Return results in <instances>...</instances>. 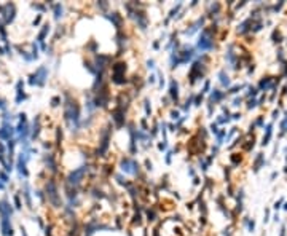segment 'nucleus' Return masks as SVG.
Wrapping results in <instances>:
<instances>
[{
    "label": "nucleus",
    "instance_id": "1",
    "mask_svg": "<svg viewBox=\"0 0 287 236\" xmlns=\"http://www.w3.org/2000/svg\"><path fill=\"white\" fill-rule=\"evenodd\" d=\"M46 78H48V69L45 67V65H42V67H38L35 72L30 75V80H29V83L30 85H37V86H43L45 85V81H46Z\"/></svg>",
    "mask_w": 287,
    "mask_h": 236
},
{
    "label": "nucleus",
    "instance_id": "2",
    "mask_svg": "<svg viewBox=\"0 0 287 236\" xmlns=\"http://www.w3.org/2000/svg\"><path fill=\"white\" fill-rule=\"evenodd\" d=\"M86 172H88V166H80V168L73 169V171L69 174V177H67V182L70 183V185H78V183L83 180V177H85Z\"/></svg>",
    "mask_w": 287,
    "mask_h": 236
},
{
    "label": "nucleus",
    "instance_id": "3",
    "mask_svg": "<svg viewBox=\"0 0 287 236\" xmlns=\"http://www.w3.org/2000/svg\"><path fill=\"white\" fill-rule=\"evenodd\" d=\"M121 171L126 172V174L136 176L139 172V163L132 158H123L121 160Z\"/></svg>",
    "mask_w": 287,
    "mask_h": 236
},
{
    "label": "nucleus",
    "instance_id": "4",
    "mask_svg": "<svg viewBox=\"0 0 287 236\" xmlns=\"http://www.w3.org/2000/svg\"><path fill=\"white\" fill-rule=\"evenodd\" d=\"M198 48L201 50V51H206V50H212V48H214V42H212L211 35H209V30H203V34L199 35Z\"/></svg>",
    "mask_w": 287,
    "mask_h": 236
},
{
    "label": "nucleus",
    "instance_id": "5",
    "mask_svg": "<svg viewBox=\"0 0 287 236\" xmlns=\"http://www.w3.org/2000/svg\"><path fill=\"white\" fill-rule=\"evenodd\" d=\"M46 195H48V199L51 203L54 204V206H59V195H58V187L56 183L53 182V180H50L48 183H46Z\"/></svg>",
    "mask_w": 287,
    "mask_h": 236
},
{
    "label": "nucleus",
    "instance_id": "6",
    "mask_svg": "<svg viewBox=\"0 0 287 236\" xmlns=\"http://www.w3.org/2000/svg\"><path fill=\"white\" fill-rule=\"evenodd\" d=\"M0 227H2L3 236H13V228H11V225H10V220H8V217H2Z\"/></svg>",
    "mask_w": 287,
    "mask_h": 236
},
{
    "label": "nucleus",
    "instance_id": "7",
    "mask_svg": "<svg viewBox=\"0 0 287 236\" xmlns=\"http://www.w3.org/2000/svg\"><path fill=\"white\" fill-rule=\"evenodd\" d=\"M14 134V128L8 126V123H3V128L0 129V139H8Z\"/></svg>",
    "mask_w": 287,
    "mask_h": 236
},
{
    "label": "nucleus",
    "instance_id": "8",
    "mask_svg": "<svg viewBox=\"0 0 287 236\" xmlns=\"http://www.w3.org/2000/svg\"><path fill=\"white\" fill-rule=\"evenodd\" d=\"M169 94H171V97L174 99V102H177V99H179V85H177V81H176V80L171 81V89H169Z\"/></svg>",
    "mask_w": 287,
    "mask_h": 236
},
{
    "label": "nucleus",
    "instance_id": "9",
    "mask_svg": "<svg viewBox=\"0 0 287 236\" xmlns=\"http://www.w3.org/2000/svg\"><path fill=\"white\" fill-rule=\"evenodd\" d=\"M225 96L220 89H212V94H211V97H209V102H219L222 97Z\"/></svg>",
    "mask_w": 287,
    "mask_h": 236
},
{
    "label": "nucleus",
    "instance_id": "10",
    "mask_svg": "<svg viewBox=\"0 0 287 236\" xmlns=\"http://www.w3.org/2000/svg\"><path fill=\"white\" fill-rule=\"evenodd\" d=\"M53 8H54V18H56V19H61V18H62V13H64V8H62V5H61V3H54Z\"/></svg>",
    "mask_w": 287,
    "mask_h": 236
},
{
    "label": "nucleus",
    "instance_id": "11",
    "mask_svg": "<svg viewBox=\"0 0 287 236\" xmlns=\"http://www.w3.org/2000/svg\"><path fill=\"white\" fill-rule=\"evenodd\" d=\"M219 78H220V83H222L223 86H230V83H231V81H230V77H228L227 73L223 72V70L219 73Z\"/></svg>",
    "mask_w": 287,
    "mask_h": 236
},
{
    "label": "nucleus",
    "instance_id": "12",
    "mask_svg": "<svg viewBox=\"0 0 287 236\" xmlns=\"http://www.w3.org/2000/svg\"><path fill=\"white\" fill-rule=\"evenodd\" d=\"M48 32H50V24H45V26H43V29H42V32L38 34V42H40L42 45H43V38H45V35Z\"/></svg>",
    "mask_w": 287,
    "mask_h": 236
},
{
    "label": "nucleus",
    "instance_id": "13",
    "mask_svg": "<svg viewBox=\"0 0 287 236\" xmlns=\"http://www.w3.org/2000/svg\"><path fill=\"white\" fill-rule=\"evenodd\" d=\"M271 128H273V124H271V123L266 124V136L263 137V142H262L263 145H266V144H268V140L271 139V132H273V131H271Z\"/></svg>",
    "mask_w": 287,
    "mask_h": 236
},
{
    "label": "nucleus",
    "instance_id": "14",
    "mask_svg": "<svg viewBox=\"0 0 287 236\" xmlns=\"http://www.w3.org/2000/svg\"><path fill=\"white\" fill-rule=\"evenodd\" d=\"M262 163H263V155L262 153H258V156H257V160H255V166H254V171L257 172L258 169H260V166H262Z\"/></svg>",
    "mask_w": 287,
    "mask_h": 236
},
{
    "label": "nucleus",
    "instance_id": "15",
    "mask_svg": "<svg viewBox=\"0 0 287 236\" xmlns=\"http://www.w3.org/2000/svg\"><path fill=\"white\" fill-rule=\"evenodd\" d=\"M271 86H273V83H271L270 78H265V80L260 81V88L262 89H268V88H271Z\"/></svg>",
    "mask_w": 287,
    "mask_h": 236
},
{
    "label": "nucleus",
    "instance_id": "16",
    "mask_svg": "<svg viewBox=\"0 0 287 236\" xmlns=\"http://www.w3.org/2000/svg\"><path fill=\"white\" fill-rule=\"evenodd\" d=\"M180 6H182V3H179V5L176 6V8H172V10H171V13H169V18H174V16H176V13H177V11H179V8H180Z\"/></svg>",
    "mask_w": 287,
    "mask_h": 236
},
{
    "label": "nucleus",
    "instance_id": "17",
    "mask_svg": "<svg viewBox=\"0 0 287 236\" xmlns=\"http://www.w3.org/2000/svg\"><path fill=\"white\" fill-rule=\"evenodd\" d=\"M150 112H152V109H150V105H148V99H145V113L150 115Z\"/></svg>",
    "mask_w": 287,
    "mask_h": 236
},
{
    "label": "nucleus",
    "instance_id": "18",
    "mask_svg": "<svg viewBox=\"0 0 287 236\" xmlns=\"http://www.w3.org/2000/svg\"><path fill=\"white\" fill-rule=\"evenodd\" d=\"M171 118H172V120H179V112H177V110H172V112H171Z\"/></svg>",
    "mask_w": 287,
    "mask_h": 236
},
{
    "label": "nucleus",
    "instance_id": "19",
    "mask_svg": "<svg viewBox=\"0 0 287 236\" xmlns=\"http://www.w3.org/2000/svg\"><path fill=\"white\" fill-rule=\"evenodd\" d=\"M147 67L148 69H155V61H153V59H148V61H147Z\"/></svg>",
    "mask_w": 287,
    "mask_h": 236
},
{
    "label": "nucleus",
    "instance_id": "20",
    "mask_svg": "<svg viewBox=\"0 0 287 236\" xmlns=\"http://www.w3.org/2000/svg\"><path fill=\"white\" fill-rule=\"evenodd\" d=\"M166 147H168V140H164V142H161V144L158 145L160 150H166Z\"/></svg>",
    "mask_w": 287,
    "mask_h": 236
},
{
    "label": "nucleus",
    "instance_id": "21",
    "mask_svg": "<svg viewBox=\"0 0 287 236\" xmlns=\"http://www.w3.org/2000/svg\"><path fill=\"white\" fill-rule=\"evenodd\" d=\"M241 88H242V85H238V86H234V88H231V89H230V93H233V94H234V93H238Z\"/></svg>",
    "mask_w": 287,
    "mask_h": 236
},
{
    "label": "nucleus",
    "instance_id": "22",
    "mask_svg": "<svg viewBox=\"0 0 287 236\" xmlns=\"http://www.w3.org/2000/svg\"><path fill=\"white\" fill-rule=\"evenodd\" d=\"M14 204H16L18 209H21V201H19V196H18V195L14 196Z\"/></svg>",
    "mask_w": 287,
    "mask_h": 236
},
{
    "label": "nucleus",
    "instance_id": "23",
    "mask_svg": "<svg viewBox=\"0 0 287 236\" xmlns=\"http://www.w3.org/2000/svg\"><path fill=\"white\" fill-rule=\"evenodd\" d=\"M255 105H257V101H249V104H247V109H252V107H255Z\"/></svg>",
    "mask_w": 287,
    "mask_h": 236
},
{
    "label": "nucleus",
    "instance_id": "24",
    "mask_svg": "<svg viewBox=\"0 0 287 236\" xmlns=\"http://www.w3.org/2000/svg\"><path fill=\"white\" fill-rule=\"evenodd\" d=\"M241 102H242V99H241V97H236V99L233 101V105H234V107H238V105L241 104Z\"/></svg>",
    "mask_w": 287,
    "mask_h": 236
},
{
    "label": "nucleus",
    "instance_id": "25",
    "mask_svg": "<svg viewBox=\"0 0 287 236\" xmlns=\"http://www.w3.org/2000/svg\"><path fill=\"white\" fill-rule=\"evenodd\" d=\"M281 204H282V199L276 201V203H274V209H279V207H281Z\"/></svg>",
    "mask_w": 287,
    "mask_h": 236
},
{
    "label": "nucleus",
    "instance_id": "26",
    "mask_svg": "<svg viewBox=\"0 0 287 236\" xmlns=\"http://www.w3.org/2000/svg\"><path fill=\"white\" fill-rule=\"evenodd\" d=\"M0 179H2L3 182H8V176L6 174H0Z\"/></svg>",
    "mask_w": 287,
    "mask_h": 236
},
{
    "label": "nucleus",
    "instance_id": "27",
    "mask_svg": "<svg viewBox=\"0 0 287 236\" xmlns=\"http://www.w3.org/2000/svg\"><path fill=\"white\" fill-rule=\"evenodd\" d=\"M61 99H59V97H54V99H53V104H51V105H53V107H56V105H58V102H59Z\"/></svg>",
    "mask_w": 287,
    "mask_h": 236
},
{
    "label": "nucleus",
    "instance_id": "28",
    "mask_svg": "<svg viewBox=\"0 0 287 236\" xmlns=\"http://www.w3.org/2000/svg\"><path fill=\"white\" fill-rule=\"evenodd\" d=\"M203 101V96H198L196 97V101H195V105H199V102Z\"/></svg>",
    "mask_w": 287,
    "mask_h": 236
},
{
    "label": "nucleus",
    "instance_id": "29",
    "mask_svg": "<svg viewBox=\"0 0 287 236\" xmlns=\"http://www.w3.org/2000/svg\"><path fill=\"white\" fill-rule=\"evenodd\" d=\"M254 228H255V223H254V220H252V222H249V230L254 231Z\"/></svg>",
    "mask_w": 287,
    "mask_h": 236
},
{
    "label": "nucleus",
    "instance_id": "30",
    "mask_svg": "<svg viewBox=\"0 0 287 236\" xmlns=\"http://www.w3.org/2000/svg\"><path fill=\"white\" fill-rule=\"evenodd\" d=\"M21 235H22V236H27V231H26L24 227H21Z\"/></svg>",
    "mask_w": 287,
    "mask_h": 236
},
{
    "label": "nucleus",
    "instance_id": "31",
    "mask_svg": "<svg viewBox=\"0 0 287 236\" xmlns=\"http://www.w3.org/2000/svg\"><path fill=\"white\" fill-rule=\"evenodd\" d=\"M207 89H209V81H206V85H204V91H203V93H207Z\"/></svg>",
    "mask_w": 287,
    "mask_h": 236
},
{
    "label": "nucleus",
    "instance_id": "32",
    "mask_svg": "<svg viewBox=\"0 0 287 236\" xmlns=\"http://www.w3.org/2000/svg\"><path fill=\"white\" fill-rule=\"evenodd\" d=\"M145 166H147L148 171H152V163H150V161H147V163H145Z\"/></svg>",
    "mask_w": 287,
    "mask_h": 236
},
{
    "label": "nucleus",
    "instance_id": "33",
    "mask_svg": "<svg viewBox=\"0 0 287 236\" xmlns=\"http://www.w3.org/2000/svg\"><path fill=\"white\" fill-rule=\"evenodd\" d=\"M155 80H156L155 75H150V78H148V81H150V83H155Z\"/></svg>",
    "mask_w": 287,
    "mask_h": 236
},
{
    "label": "nucleus",
    "instance_id": "34",
    "mask_svg": "<svg viewBox=\"0 0 287 236\" xmlns=\"http://www.w3.org/2000/svg\"><path fill=\"white\" fill-rule=\"evenodd\" d=\"M3 188H5V187H3V183H0V190H3Z\"/></svg>",
    "mask_w": 287,
    "mask_h": 236
}]
</instances>
